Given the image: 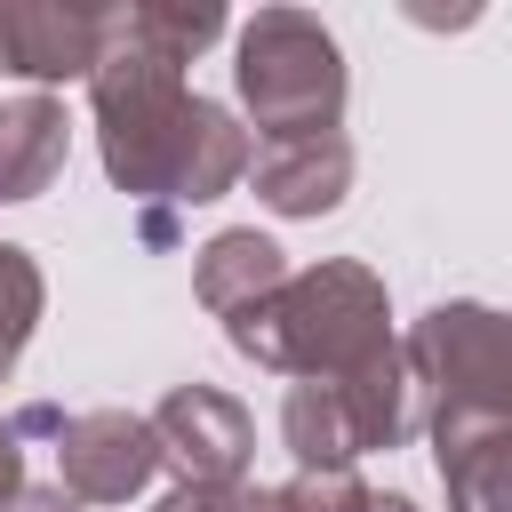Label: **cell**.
Returning <instances> with one entry per match:
<instances>
[{"label":"cell","instance_id":"obj_1","mask_svg":"<svg viewBox=\"0 0 512 512\" xmlns=\"http://www.w3.org/2000/svg\"><path fill=\"white\" fill-rule=\"evenodd\" d=\"M224 336H232L240 360H256L272 376H296V384L352 376L360 360L400 344L392 336V296H384V280L360 256H320V264L288 272L264 304L232 312Z\"/></svg>","mask_w":512,"mask_h":512},{"label":"cell","instance_id":"obj_2","mask_svg":"<svg viewBox=\"0 0 512 512\" xmlns=\"http://www.w3.org/2000/svg\"><path fill=\"white\" fill-rule=\"evenodd\" d=\"M88 104H96L104 176L128 200H144V240H176L168 184H176V160H184L200 88L184 80V64H168V56L136 48L128 32H112L104 56H96V72H88Z\"/></svg>","mask_w":512,"mask_h":512},{"label":"cell","instance_id":"obj_3","mask_svg":"<svg viewBox=\"0 0 512 512\" xmlns=\"http://www.w3.org/2000/svg\"><path fill=\"white\" fill-rule=\"evenodd\" d=\"M232 88L256 128V144L336 136L344 128V48L312 8H256L232 40Z\"/></svg>","mask_w":512,"mask_h":512},{"label":"cell","instance_id":"obj_4","mask_svg":"<svg viewBox=\"0 0 512 512\" xmlns=\"http://www.w3.org/2000/svg\"><path fill=\"white\" fill-rule=\"evenodd\" d=\"M416 432H424V392H416V368L400 344H384L352 376L288 384V400H280V440H288L296 472H352L360 456L400 448Z\"/></svg>","mask_w":512,"mask_h":512},{"label":"cell","instance_id":"obj_5","mask_svg":"<svg viewBox=\"0 0 512 512\" xmlns=\"http://www.w3.org/2000/svg\"><path fill=\"white\" fill-rule=\"evenodd\" d=\"M400 352L416 368L424 424L432 416H504L512 424V312L448 296L400 336Z\"/></svg>","mask_w":512,"mask_h":512},{"label":"cell","instance_id":"obj_6","mask_svg":"<svg viewBox=\"0 0 512 512\" xmlns=\"http://www.w3.org/2000/svg\"><path fill=\"white\" fill-rule=\"evenodd\" d=\"M152 440H160V472H176V488H248L256 464V416L216 392V384H176L152 408Z\"/></svg>","mask_w":512,"mask_h":512},{"label":"cell","instance_id":"obj_7","mask_svg":"<svg viewBox=\"0 0 512 512\" xmlns=\"http://www.w3.org/2000/svg\"><path fill=\"white\" fill-rule=\"evenodd\" d=\"M56 488L80 496V504H128L152 488L160 472V440H152V416H128V408H80L56 424Z\"/></svg>","mask_w":512,"mask_h":512},{"label":"cell","instance_id":"obj_8","mask_svg":"<svg viewBox=\"0 0 512 512\" xmlns=\"http://www.w3.org/2000/svg\"><path fill=\"white\" fill-rule=\"evenodd\" d=\"M112 40V8L88 0H0V72L24 80H88Z\"/></svg>","mask_w":512,"mask_h":512},{"label":"cell","instance_id":"obj_9","mask_svg":"<svg viewBox=\"0 0 512 512\" xmlns=\"http://www.w3.org/2000/svg\"><path fill=\"white\" fill-rule=\"evenodd\" d=\"M448 512H512V424L504 416H432L424 424Z\"/></svg>","mask_w":512,"mask_h":512},{"label":"cell","instance_id":"obj_10","mask_svg":"<svg viewBox=\"0 0 512 512\" xmlns=\"http://www.w3.org/2000/svg\"><path fill=\"white\" fill-rule=\"evenodd\" d=\"M248 176H256V200H264L272 216H328V208H344V192H352V144H344V128H336V136L264 144V152L248 160Z\"/></svg>","mask_w":512,"mask_h":512},{"label":"cell","instance_id":"obj_11","mask_svg":"<svg viewBox=\"0 0 512 512\" xmlns=\"http://www.w3.org/2000/svg\"><path fill=\"white\" fill-rule=\"evenodd\" d=\"M64 152H72V120L48 88L0 96V200H40L64 176Z\"/></svg>","mask_w":512,"mask_h":512},{"label":"cell","instance_id":"obj_12","mask_svg":"<svg viewBox=\"0 0 512 512\" xmlns=\"http://www.w3.org/2000/svg\"><path fill=\"white\" fill-rule=\"evenodd\" d=\"M288 272H296V264L280 256V240H264L256 224H232V232H216V240L192 256V296H200L216 320H232V312L264 304Z\"/></svg>","mask_w":512,"mask_h":512},{"label":"cell","instance_id":"obj_13","mask_svg":"<svg viewBox=\"0 0 512 512\" xmlns=\"http://www.w3.org/2000/svg\"><path fill=\"white\" fill-rule=\"evenodd\" d=\"M112 32H128L136 48H152L168 64H192L200 48L224 40V8L216 0H128V8H112Z\"/></svg>","mask_w":512,"mask_h":512},{"label":"cell","instance_id":"obj_14","mask_svg":"<svg viewBox=\"0 0 512 512\" xmlns=\"http://www.w3.org/2000/svg\"><path fill=\"white\" fill-rule=\"evenodd\" d=\"M40 312H48V280H40L32 248L0 240V376H8L16 360H24V344H32Z\"/></svg>","mask_w":512,"mask_h":512},{"label":"cell","instance_id":"obj_15","mask_svg":"<svg viewBox=\"0 0 512 512\" xmlns=\"http://www.w3.org/2000/svg\"><path fill=\"white\" fill-rule=\"evenodd\" d=\"M368 496H376V488H368L360 472H296V480H288V504H296V512H368Z\"/></svg>","mask_w":512,"mask_h":512},{"label":"cell","instance_id":"obj_16","mask_svg":"<svg viewBox=\"0 0 512 512\" xmlns=\"http://www.w3.org/2000/svg\"><path fill=\"white\" fill-rule=\"evenodd\" d=\"M152 512H248V488H168Z\"/></svg>","mask_w":512,"mask_h":512},{"label":"cell","instance_id":"obj_17","mask_svg":"<svg viewBox=\"0 0 512 512\" xmlns=\"http://www.w3.org/2000/svg\"><path fill=\"white\" fill-rule=\"evenodd\" d=\"M0 512H88V504H80V496H64V488H32V480H24Z\"/></svg>","mask_w":512,"mask_h":512},{"label":"cell","instance_id":"obj_18","mask_svg":"<svg viewBox=\"0 0 512 512\" xmlns=\"http://www.w3.org/2000/svg\"><path fill=\"white\" fill-rule=\"evenodd\" d=\"M16 488H24V448H16V424L0 416V504H8Z\"/></svg>","mask_w":512,"mask_h":512},{"label":"cell","instance_id":"obj_19","mask_svg":"<svg viewBox=\"0 0 512 512\" xmlns=\"http://www.w3.org/2000/svg\"><path fill=\"white\" fill-rule=\"evenodd\" d=\"M248 512H296L288 488H248Z\"/></svg>","mask_w":512,"mask_h":512},{"label":"cell","instance_id":"obj_20","mask_svg":"<svg viewBox=\"0 0 512 512\" xmlns=\"http://www.w3.org/2000/svg\"><path fill=\"white\" fill-rule=\"evenodd\" d=\"M368 512H416V504H408L400 488H384V496H368Z\"/></svg>","mask_w":512,"mask_h":512}]
</instances>
